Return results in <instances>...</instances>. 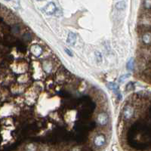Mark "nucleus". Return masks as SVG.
Listing matches in <instances>:
<instances>
[{
    "label": "nucleus",
    "mask_w": 151,
    "mask_h": 151,
    "mask_svg": "<svg viewBox=\"0 0 151 151\" xmlns=\"http://www.w3.org/2000/svg\"><path fill=\"white\" fill-rule=\"evenodd\" d=\"M31 52L32 54L34 55V56H36V57H39L40 56L42 52H43V50H42V48L38 45V44H35L33 45L32 47H31Z\"/></svg>",
    "instance_id": "nucleus-2"
},
{
    "label": "nucleus",
    "mask_w": 151,
    "mask_h": 151,
    "mask_svg": "<svg viewBox=\"0 0 151 151\" xmlns=\"http://www.w3.org/2000/svg\"><path fill=\"white\" fill-rule=\"evenodd\" d=\"M65 52L69 55V56H70V57H72L73 56V54H72V52L70 51V50H68L67 48H65Z\"/></svg>",
    "instance_id": "nucleus-10"
},
{
    "label": "nucleus",
    "mask_w": 151,
    "mask_h": 151,
    "mask_svg": "<svg viewBox=\"0 0 151 151\" xmlns=\"http://www.w3.org/2000/svg\"><path fill=\"white\" fill-rule=\"evenodd\" d=\"M125 7V2L121 1V2H119V3H117L116 4V8L117 9H119V10L124 9Z\"/></svg>",
    "instance_id": "nucleus-7"
},
{
    "label": "nucleus",
    "mask_w": 151,
    "mask_h": 151,
    "mask_svg": "<svg viewBox=\"0 0 151 151\" xmlns=\"http://www.w3.org/2000/svg\"><path fill=\"white\" fill-rule=\"evenodd\" d=\"M133 113H134V111H133L132 108H131V107H125V109L124 110L123 115H124L125 118L129 119V118H131V117L132 116Z\"/></svg>",
    "instance_id": "nucleus-6"
},
{
    "label": "nucleus",
    "mask_w": 151,
    "mask_h": 151,
    "mask_svg": "<svg viewBox=\"0 0 151 151\" xmlns=\"http://www.w3.org/2000/svg\"><path fill=\"white\" fill-rule=\"evenodd\" d=\"M105 143V137L103 134H98L97 135L94 139V143L97 146H101Z\"/></svg>",
    "instance_id": "nucleus-4"
},
{
    "label": "nucleus",
    "mask_w": 151,
    "mask_h": 151,
    "mask_svg": "<svg viewBox=\"0 0 151 151\" xmlns=\"http://www.w3.org/2000/svg\"><path fill=\"white\" fill-rule=\"evenodd\" d=\"M43 12L46 14V15H53L55 12H56V6L55 5L54 3H50L48 5H46L44 9H43Z\"/></svg>",
    "instance_id": "nucleus-1"
},
{
    "label": "nucleus",
    "mask_w": 151,
    "mask_h": 151,
    "mask_svg": "<svg viewBox=\"0 0 151 151\" xmlns=\"http://www.w3.org/2000/svg\"><path fill=\"white\" fill-rule=\"evenodd\" d=\"M129 74H126V75H123L122 76H121L120 78H119V82H122V81H124L125 80V79H126V78H128L129 77Z\"/></svg>",
    "instance_id": "nucleus-9"
},
{
    "label": "nucleus",
    "mask_w": 151,
    "mask_h": 151,
    "mask_svg": "<svg viewBox=\"0 0 151 151\" xmlns=\"http://www.w3.org/2000/svg\"><path fill=\"white\" fill-rule=\"evenodd\" d=\"M109 121V118L108 116L105 113H101L98 115L97 116V122L100 125H106Z\"/></svg>",
    "instance_id": "nucleus-3"
},
{
    "label": "nucleus",
    "mask_w": 151,
    "mask_h": 151,
    "mask_svg": "<svg viewBox=\"0 0 151 151\" xmlns=\"http://www.w3.org/2000/svg\"><path fill=\"white\" fill-rule=\"evenodd\" d=\"M76 34H74L73 33H70L68 34V37H67V42L71 45V46H73L76 43Z\"/></svg>",
    "instance_id": "nucleus-5"
},
{
    "label": "nucleus",
    "mask_w": 151,
    "mask_h": 151,
    "mask_svg": "<svg viewBox=\"0 0 151 151\" xmlns=\"http://www.w3.org/2000/svg\"><path fill=\"white\" fill-rule=\"evenodd\" d=\"M6 1H9V0H6Z\"/></svg>",
    "instance_id": "nucleus-11"
},
{
    "label": "nucleus",
    "mask_w": 151,
    "mask_h": 151,
    "mask_svg": "<svg viewBox=\"0 0 151 151\" xmlns=\"http://www.w3.org/2000/svg\"><path fill=\"white\" fill-rule=\"evenodd\" d=\"M133 58H131L128 62H127V64H126V67H127V69L128 70H133V65H134V62H133Z\"/></svg>",
    "instance_id": "nucleus-8"
}]
</instances>
